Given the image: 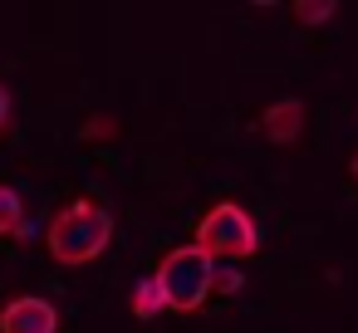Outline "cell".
I'll list each match as a JSON object with an SVG mask.
<instances>
[{
    "instance_id": "1",
    "label": "cell",
    "mask_w": 358,
    "mask_h": 333,
    "mask_svg": "<svg viewBox=\"0 0 358 333\" xmlns=\"http://www.w3.org/2000/svg\"><path fill=\"white\" fill-rule=\"evenodd\" d=\"M50 255L59 265H89L108 250L113 240V216L99 201H69L55 221H50Z\"/></svg>"
},
{
    "instance_id": "2",
    "label": "cell",
    "mask_w": 358,
    "mask_h": 333,
    "mask_svg": "<svg viewBox=\"0 0 358 333\" xmlns=\"http://www.w3.org/2000/svg\"><path fill=\"white\" fill-rule=\"evenodd\" d=\"M157 284H162L167 309H177V313H196V309L206 304V294L216 289V260H211L201 245H177V250L162 260Z\"/></svg>"
},
{
    "instance_id": "3",
    "label": "cell",
    "mask_w": 358,
    "mask_h": 333,
    "mask_svg": "<svg viewBox=\"0 0 358 333\" xmlns=\"http://www.w3.org/2000/svg\"><path fill=\"white\" fill-rule=\"evenodd\" d=\"M196 245H201L211 260H250V255L260 250V230H255V221H250L236 201H221V206H211V211L201 216Z\"/></svg>"
},
{
    "instance_id": "4",
    "label": "cell",
    "mask_w": 358,
    "mask_h": 333,
    "mask_svg": "<svg viewBox=\"0 0 358 333\" xmlns=\"http://www.w3.org/2000/svg\"><path fill=\"white\" fill-rule=\"evenodd\" d=\"M0 333H59V313L40 294H20L0 309Z\"/></svg>"
},
{
    "instance_id": "5",
    "label": "cell",
    "mask_w": 358,
    "mask_h": 333,
    "mask_svg": "<svg viewBox=\"0 0 358 333\" xmlns=\"http://www.w3.org/2000/svg\"><path fill=\"white\" fill-rule=\"evenodd\" d=\"M299 128H304V103H299V98H280V103H270L265 118H260V133H265L270 142H280V147H289V142L299 138Z\"/></svg>"
},
{
    "instance_id": "6",
    "label": "cell",
    "mask_w": 358,
    "mask_h": 333,
    "mask_svg": "<svg viewBox=\"0 0 358 333\" xmlns=\"http://www.w3.org/2000/svg\"><path fill=\"white\" fill-rule=\"evenodd\" d=\"M25 206H20V191L15 186H0V235H25Z\"/></svg>"
},
{
    "instance_id": "7",
    "label": "cell",
    "mask_w": 358,
    "mask_h": 333,
    "mask_svg": "<svg viewBox=\"0 0 358 333\" xmlns=\"http://www.w3.org/2000/svg\"><path fill=\"white\" fill-rule=\"evenodd\" d=\"M162 309H167L162 284H157V279H143V284L133 289V313H138V318H152V313H162Z\"/></svg>"
},
{
    "instance_id": "8",
    "label": "cell",
    "mask_w": 358,
    "mask_h": 333,
    "mask_svg": "<svg viewBox=\"0 0 358 333\" xmlns=\"http://www.w3.org/2000/svg\"><path fill=\"white\" fill-rule=\"evenodd\" d=\"M294 20L299 25H324V20H334V6L329 0H314V6L304 0V6H294Z\"/></svg>"
},
{
    "instance_id": "9",
    "label": "cell",
    "mask_w": 358,
    "mask_h": 333,
    "mask_svg": "<svg viewBox=\"0 0 358 333\" xmlns=\"http://www.w3.org/2000/svg\"><path fill=\"white\" fill-rule=\"evenodd\" d=\"M118 128H113V118H94L89 128H84V138H113Z\"/></svg>"
},
{
    "instance_id": "10",
    "label": "cell",
    "mask_w": 358,
    "mask_h": 333,
    "mask_svg": "<svg viewBox=\"0 0 358 333\" xmlns=\"http://www.w3.org/2000/svg\"><path fill=\"white\" fill-rule=\"evenodd\" d=\"M241 284H245L241 274H231V269H216V289H226V294H231V289H241Z\"/></svg>"
},
{
    "instance_id": "11",
    "label": "cell",
    "mask_w": 358,
    "mask_h": 333,
    "mask_svg": "<svg viewBox=\"0 0 358 333\" xmlns=\"http://www.w3.org/2000/svg\"><path fill=\"white\" fill-rule=\"evenodd\" d=\"M10 123V94H6V84H0V128Z\"/></svg>"
},
{
    "instance_id": "12",
    "label": "cell",
    "mask_w": 358,
    "mask_h": 333,
    "mask_svg": "<svg viewBox=\"0 0 358 333\" xmlns=\"http://www.w3.org/2000/svg\"><path fill=\"white\" fill-rule=\"evenodd\" d=\"M348 177H353V182H358V157H353V167H348Z\"/></svg>"
}]
</instances>
